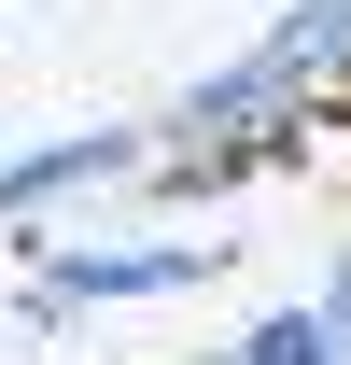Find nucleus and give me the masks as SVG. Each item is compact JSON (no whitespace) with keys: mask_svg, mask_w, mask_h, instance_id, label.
<instances>
[{"mask_svg":"<svg viewBox=\"0 0 351 365\" xmlns=\"http://www.w3.org/2000/svg\"><path fill=\"white\" fill-rule=\"evenodd\" d=\"M351 337H337V309H323V295H309V309H267L253 337H239V365H337Z\"/></svg>","mask_w":351,"mask_h":365,"instance_id":"nucleus-4","label":"nucleus"},{"mask_svg":"<svg viewBox=\"0 0 351 365\" xmlns=\"http://www.w3.org/2000/svg\"><path fill=\"white\" fill-rule=\"evenodd\" d=\"M323 309H337V337H351V267H337V281H323Z\"/></svg>","mask_w":351,"mask_h":365,"instance_id":"nucleus-5","label":"nucleus"},{"mask_svg":"<svg viewBox=\"0 0 351 365\" xmlns=\"http://www.w3.org/2000/svg\"><path fill=\"white\" fill-rule=\"evenodd\" d=\"M211 267V239H127V253H56L43 309H127V295H183Z\"/></svg>","mask_w":351,"mask_h":365,"instance_id":"nucleus-2","label":"nucleus"},{"mask_svg":"<svg viewBox=\"0 0 351 365\" xmlns=\"http://www.w3.org/2000/svg\"><path fill=\"white\" fill-rule=\"evenodd\" d=\"M323 85H351V0H295V14H281L253 56H225L211 85L169 113V140H211V127H281V113H309Z\"/></svg>","mask_w":351,"mask_h":365,"instance_id":"nucleus-1","label":"nucleus"},{"mask_svg":"<svg viewBox=\"0 0 351 365\" xmlns=\"http://www.w3.org/2000/svg\"><path fill=\"white\" fill-rule=\"evenodd\" d=\"M113 169H141V140H127V127L43 140V155H14V169H0V225H14V211H43V197H71V182H113Z\"/></svg>","mask_w":351,"mask_h":365,"instance_id":"nucleus-3","label":"nucleus"}]
</instances>
